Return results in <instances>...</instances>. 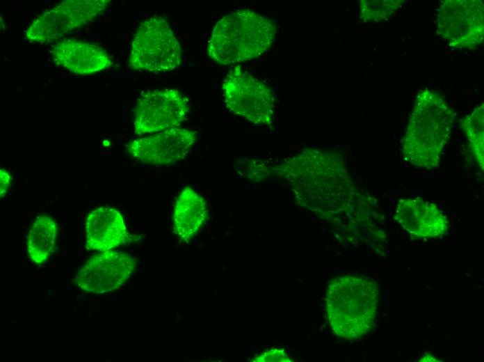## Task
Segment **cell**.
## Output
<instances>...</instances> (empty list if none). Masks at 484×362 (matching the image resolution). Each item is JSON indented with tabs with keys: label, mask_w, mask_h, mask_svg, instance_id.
Masks as SVG:
<instances>
[{
	"label": "cell",
	"mask_w": 484,
	"mask_h": 362,
	"mask_svg": "<svg viewBox=\"0 0 484 362\" xmlns=\"http://www.w3.org/2000/svg\"><path fill=\"white\" fill-rule=\"evenodd\" d=\"M454 113L439 92L421 90L414 100L401 140V155L411 166L432 170L441 161L451 134Z\"/></svg>",
	"instance_id": "cell-1"
},
{
	"label": "cell",
	"mask_w": 484,
	"mask_h": 362,
	"mask_svg": "<svg viewBox=\"0 0 484 362\" xmlns=\"http://www.w3.org/2000/svg\"><path fill=\"white\" fill-rule=\"evenodd\" d=\"M136 269V260L122 251H102L88 259L77 271L74 283L88 292L102 294L122 285Z\"/></svg>",
	"instance_id": "cell-9"
},
{
	"label": "cell",
	"mask_w": 484,
	"mask_h": 362,
	"mask_svg": "<svg viewBox=\"0 0 484 362\" xmlns=\"http://www.w3.org/2000/svg\"><path fill=\"white\" fill-rule=\"evenodd\" d=\"M394 217L396 223L415 239L442 237L451 226L442 210L419 197L400 198Z\"/></svg>",
	"instance_id": "cell-11"
},
{
	"label": "cell",
	"mask_w": 484,
	"mask_h": 362,
	"mask_svg": "<svg viewBox=\"0 0 484 362\" xmlns=\"http://www.w3.org/2000/svg\"><path fill=\"white\" fill-rule=\"evenodd\" d=\"M197 141L196 132L172 128L128 143V154L143 163L165 166L174 164L188 154Z\"/></svg>",
	"instance_id": "cell-10"
},
{
	"label": "cell",
	"mask_w": 484,
	"mask_h": 362,
	"mask_svg": "<svg viewBox=\"0 0 484 362\" xmlns=\"http://www.w3.org/2000/svg\"><path fill=\"white\" fill-rule=\"evenodd\" d=\"M0 193L1 197H3L7 192L10 184V173L4 168H1L0 170Z\"/></svg>",
	"instance_id": "cell-19"
},
{
	"label": "cell",
	"mask_w": 484,
	"mask_h": 362,
	"mask_svg": "<svg viewBox=\"0 0 484 362\" xmlns=\"http://www.w3.org/2000/svg\"><path fill=\"white\" fill-rule=\"evenodd\" d=\"M469 147L478 166L484 170V104L476 107L461 121Z\"/></svg>",
	"instance_id": "cell-16"
},
{
	"label": "cell",
	"mask_w": 484,
	"mask_h": 362,
	"mask_svg": "<svg viewBox=\"0 0 484 362\" xmlns=\"http://www.w3.org/2000/svg\"><path fill=\"white\" fill-rule=\"evenodd\" d=\"M207 217L203 198L190 187L179 194L173 211V231L181 240L189 241L200 229Z\"/></svg>",
	"instance_id": "cell-14"
},
{
	"label": "cell",
	"mask_w": 484,
	"mask_h": 362,
	"mask_svg": "<svg viewBox=\"0 0 484 362\" xmlns=\"http://www.w3.org/2000/svg\"><path fill=\"white\" fill-rule=\"evenodd\" d=\"M419 361H439L438 359L430 354H426L419 359Z\"/></svg>",
	"instance_id": "cell-20"
},
{
	"label": "cell",
	"mask_w": 484,
	"mask_h": 362,
	"mask_svg": "<svg viewBox=\"0 0 484 362\" xmlns=\"http://www.w3.org/2000/svg\"><path fill=\"white\" fill-rule=\"evenodd\" d=\"M51 55L56 64L78 75H90L110 68L113 61L102 47L81 40L66 38L56 42Z\"/></svg>",
	"instance_id": "cell-12"
},
{
	"label": "cell",
	"mask_w": 484,
	"mask_h": 362,
	"mask_svg": "<svg viewBox=\"0 0 484 362\" xmlns=\"http://www.w3.org/2000/svg\"><path fill=\"white\" fill-rule=\"evenodd\" d=\"M222 91L228 109L257 125H268L274 118L275 97L264 82L239 66L225 77Z\"/></svg>",
	"instance_id": "cell-5"
},
{
	"label": "cell",
	"mask_w": 484,
	"mask_h": 362,
	"mask_svg": "<svg viewBox=\"0 0 484 362\" xmlns=\"http://www.w3.org/2000/svg\"><path fill=\"white\" fill-rule=\"evenodd\" d=\"M57 237V224L47 215L38 217L27 237V253L32 262L44 263L52 253Z\"/></svg>",
	"instance_id": "cell-15"
},
{
	"label": "cell",
	"mask_w": 484,
	"mask_h": 362,
	"mask_svg": "<svg viewBox=\"0 0 484 362\" xmlns=\"http://www.w3.org/2000/svg\"><path fill=\"white\" fill-rule=\"evenodd\" d=\"M403 0H362L360 17L365 22H380L389 19L404 3Z\"/></svg>",
	"instance_id": "cell-17"
},
{
	"label": "cell",
	"mask_w": 484,
	"mask_h": 362,
	"mask_svg": "<svg viewBox=\"0 0 484 362\" xmlns=\"http://www.w3.org/2000/svg\"><path fill=\"white\" fill-rule=\"evenodd\" d=\"M111 4L108 0H66L35 18L26 29V39L49 43L81 28L102 15Z\"/></svg>",
	"instance_id": "cell-6"
},
{
	"label": "cell",
	"mask_w": 484,
	"mask_h": 362,
	"mask_svg": "<svg viewBox=\"0 0 484 362\" xmlns=\"http://www.w3.org/2000/svg\"><path fill=\"white\" fill-rule=\"evenodd\" d=\"M85 229L86 246L90 250H112L129 239L122 214L110 207H99L90 211L86 219Z\"/></svg>",
	"instance_id": "cell-13"
},
{
	"label": "cell",
	"mask_w": 484,
	"mask_h": 362,
	"mask_svg": "<svg viewBox=\"0 0 484 362\" xmlns=\"http://www.w3.org/2000/svg\"><path fill=\"white\" fill-rule=\"evenodd\" d=\"M183 51L168 21L152 16L140 22L131 41L129 66L136 70L167 72L177 68Z\"/></svg>",
	"instance_id": "cell-4"
},
{
	"label": "cell",
	"mask_w": 484,
	"mask_h": 362,
	"mask_svg": "<svg viewBox=\"0 0 484 362\" xmlns=\"http://www.w3.org/2000/svg\"><path fill=\"white\" fill-rule=\"evenodd\" d=\"M380 301L378 282L366 276L348 274L332 278L325 298V312L338 337L357 340L374 327Z\"/></svg>",
	"instance_id": "cell-2"
},
{
	"label": "cell",
	"mask_w": 484,
	"mask_h": 362,
	"mask_svg": "<svg viewBox=\"0 0 484 362\" xmlns=\"http://www.w3.org/2000/svg\"><path fill=\"white\" fill-rule=\"evenodd\" d=\"M277 30L273 21L252 10L230 13L214 26L207 54L213 61L224 65L254 59L272 46Z\"/></svg>",
	"instance_id": "cell-3"
},
{
	"label": "cell",
	"mask_w": 484,
	"mask_h": 362,
	"mask_svg": "<svg viewBox=\"0 0 484 362\" xmlns=\"http://www.w3.org/2000/svg\"><path fill=\"white\" fill-rule=\"evenodd\" d=\"M291 357L289 356L287 352L284 349L272 348L261 353L260 355L255 357L252 361L257 362H271V361H282L289 362L293 361Z\"/></svg>",
	"instance_id": "cell-18"
},
{
	"label": "cell",
	"mask_w": 484,
	"mask_h": 362,
	"mask_svg": "<svg viewBox=\"0 0 484 362\" xmlns=\"http://www.w3.org/2000/svg\"><path fill=\"white\" fill-rule=\"evenodd\" d=\"M436 31L455 49H474L483 42L484 7L481 0H446L437 9Z\"/></svg>",
	"instance_id": "cell-7"
},
{
	"label": "cell",
	"mask_w": 484,
	"mask_h": 362,
	"mask_svg": "<svg viewBox=\"0 0 484 362\" xmlns=\"http://www.w3.org/2000/svg\"><path fill=\"white\" fill-rule=\"evenodd\" d=\"M190 109L187 97L175 88L147 90L137 100L134 127L138 135L178 127Z\"/></svg>",
	"instance_id": "cell-8"
}]
</instances>
